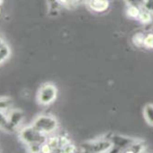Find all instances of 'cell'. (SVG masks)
<instances>
[{"mask_svg":"<svg viewBox=\"0 0 153 153\" xmlns=\"http://www.w3.org/2000/svg\"><path fill=\"white\" fill-rule=\"evenodd\" d=\"M144 117L146 122L150 125L153 126V104L148 103L144 108Z\"/></svg>","mask_w":153,"mask_h":153,"instance_id":"obj_9","label":"cell"},{"mask_svg":"<svg viewBox=\"0 0 153 153\" xmlns=\"http://www.w3.org/2000/svg\"><path fill=\"white\" fill-rule=\"evenodd\" d=\"M109 139L111 140L113 144V147L111 152L116 151L120 152H125L126 150L130 146H131L133 144H134L135 142L139 140L134 137H130L117 134L112 135V136L109 137Z\"/></svg>","mask_w":153,"mask_h":153,"instance_id":"obj_5","label":"cell"},{"mask_svg":"<svg viewBox=\"0 0 153 153\" xmlns=\"http://www.w3.org/2000/svg\"><path fill=\"white\" fill-rule=\"evenodd\" d=\"M20 137L22 141L28 146H42L46 141V138L43 133L39 131L33 125L22 130L20 134Z\"/></svg>","mask_w":153,"mask_h":153,"instance_id":"obj_1","label":"cell"},{"mask_svg":"<svg viewBox=\"0 0 153 153\" xmlns=\"http://www.w3.org/2000/svg\"><path fill=\"white\" fill-rule=\"evenodd\" d=\"M140 12H141V8H137L136 6H129V8L127 10V14L131 18H138Z\"/></svg>","mask_w":153,"mask_h":153,"instance_id":"obj_11","label":"cell"},{"mask_svg":"<svg viewBox=\"0 0 153 153\" xmlns=\"http://www.w3.org/2000/svg\"><path fill=\"white\" fill-rule=\"evenodd\" d=\"M57 121L55 118L51 116H39L33 122V126L43 134H48L56 130Z\"/></svg>","mask_w":153,"mask_h":153,"instance_id":"obj_4","label":"cell"},{"mask_svg":"<svg viewBox=\"0 0 153 153\" xmlns=\"http://www.w3.org/2000/svg\"><path fill=\"white\" fill-rule=\"evenodd\" d=\"M0 60L1 63H3L9 57L10 55V49L8 44L3 39H1V45H0Z\"/></svg>","mask_w":153,"mask_h":153,"instance_id":"obj_8","label":"cell"},{"mask_svg":"<svg viewBox=\"0 0 153 153\" xmlns=\"http://www.w3.org/2000/svg\"><path fill=\"white\" fill-rule=\"evenodd\" d=\"M88 6L95 12H103L108 8L109 2L108 0H89Z\"/></svg>","mask_w":153,"mask_h":153,"instance_id":"obj_7","label":"cell"},{"mask_svg":"<svg viewBox=\"0 0 153 153\" xmlns=\"http://www.w3.org/2000/svg\"><path fill=\"white\" fill-rule=\"evenodd\" d=\"M142 8L150 12L153 18V0H145Z\"/></svg>","mask_w":153,"mask_h":153,"instance_id":"obj_13","label":"cell"},{"mask_svg":"<svg viewBox=\"0 0 153 153\" xmlns=\"http://www.w3.org/2000/svg\"><path fill=\"white\" fill-rule=\"evenodd\" d=\"M56 92L55 86L50 84L42 86L38 95L39 102L44 105L50 104L56 99Z\"/></svg>","mask_w":153,"mask_h":153,"instance_id":"obj_6","label":"cell"},{"mask_svg":"<svg viewBox=\"0 0 153 153\" xmlns=\"http://www.w3.org/2000/svg\"><path fill=\"white\" fill-rule=\"evenodd\" d=\"M143 45L148 48H153V33H149L144 37Z\"/></svg>","mask_w":153,"mask_h":153,"instance_id":"obj_12","label":"cell"},{"mask_svg":"<svg viewBox=\"0 0 153 153\" xmlns=\"http://www.w3.org/2000/svg\"><path fill=\"white\" fill-rule=\"evenodd\" d=\"M23 113L18 110H14L8 113V115L1 112V127L7 131H13L23 119Z\"/></svg>","mask_w":153,"mask_h":153,"instance_id":"obj_3","label":"cell"},{"mask_svg":"<svg viewBox=\"0 0 153 153\" xmlns=\"http://www.w3.org/2000/svg\"><path fill=\"white\" fill-rule=\"evenodd\" d=\"M125 1L129 6H136L139 8H142L145 0H125Z\"/></svg>","mask_w":153,"mask_h":153,"instance_id":"obj_15","label":"cell"},{"mask_svg":"<svg viewBox=\"0 0 153 153\" xmlns=\"http://www.w3.org/2000/svg\"><path fill=\"white\" fill-rule=\"evenodd\" d=\"M138 19L144 24H149L153 21V18L151 14L142 8H141V12H140V15L138 16Z\"/></svg>","mask_w":153,"mask_h":153,"instance_id":"obj_10","label":"cell"},{"mask_svg":"<svg viewBox=\"0 0 153 153\" xmlns=\"http://www.w3.org/2000/svg\"><path fill=\"white\" fill-rule=\"evenodd\" d=\"M112 147L113 144L109 137L86 142L81 146L82 151L85 152H111Z\"/></svg>","mask_w":153,"mask_h":153,"instance_id":"obj_2","label":"cell"},{"mask_svg":"<svg viewBox=\"0 0 153 153\" xmlns=\"http://www.w3.org/2000/svg\"><path fill=\"white\" fill-rule=\"evenodd\" d=\"M12 104V100L8 97H2L1 99V110L8 109Z\"/></svg>","mask_w":153,"mask_h":153,"instance_id":"obj_14","label":"cell"},{"mask_svg":"<svg viewBox=\"0 0 153 153\" xmlns=\"http://www.w3.org/2000/svg\"><path fill=\"white\" fill-rule=\"evenodd\" d=\"M144 36L141 33H137L134 37V42L137 46H143L144 44Z\"/></svg>","mask_w":153,"mask_h":153,"instance_id":"obj_16","label":"cell"},{"mask_svg":"<svg viewBox=\"0 0 153 153\" xmlns=\"http://www.w3.org/2000/svg\"><path fill=\"white\" fill-rule=\"evenodd\" d=\"M62 151L65 152H74L76 151V148L74 146L69 144L68 145H67L66 146L63 148Z\"/></svg>","mask_w":153,"mask_h":153,"instance_id":"obj_17","label":"cell"}]
</instances>
